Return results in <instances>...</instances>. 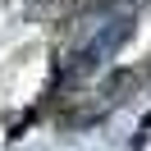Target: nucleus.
<instances>
[{
  "instance_id": "1",
  "label": "nucleus",
  "mask_w": 151,
  "mask_h": 151,
  "mask_svg": "<svg viewBox=\"0 0 151 151\" xmlns=\"http://www.w3.org/2000/svg\"><path fill=\"white\" fill-rule=\"evenodd\" d=\"M128 32H133V23H128V19H114L110 28H101V32H96V37L83 46V55H78V69H101L105 60H110L114 50L128 41Z\"/></svg>"
}]
</instances>
